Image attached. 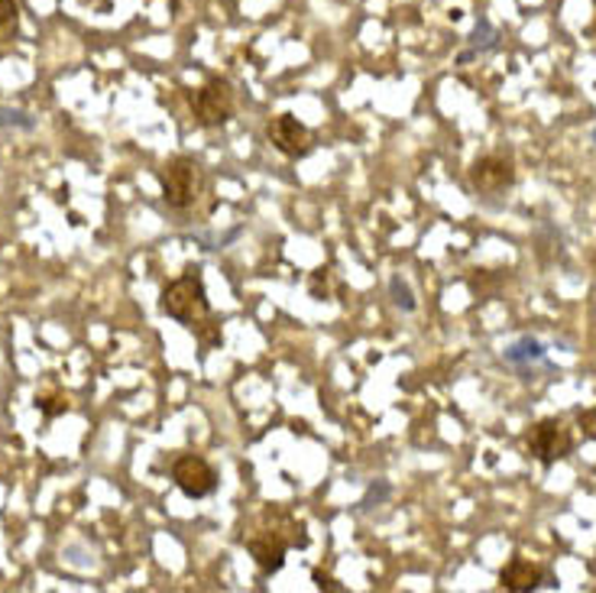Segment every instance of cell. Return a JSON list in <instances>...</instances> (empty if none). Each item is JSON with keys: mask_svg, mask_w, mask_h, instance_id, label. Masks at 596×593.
Masks as SVG:
<instances>
[{"mask_svg": "<svg viewBox=\"0 0 596 593\" xmlns=\"http://www.w3.org/2000/svg\"><path fill=\"white\" fill-rule=\"evenodd\" d=\"M159 308H162V315L175 318L179 324L205 321L211 315V305H208V289H205V280L198 276V270H188L185 276L172 280L159 296Z\"/></svg>", "mask_w": 596, "mask_h": 593, "instance_id": "cell-1", "label": "cell"}, {"mask_svg": "<svg viewBox=\"0 0 596 593\" xmlns=\"http://www.w3.org/2000/svg\"><path fill=\"white\" fill-rule=\"evenodd\" d=\"M159 185H162V202L175 212H185L198 202L205 189V169L195 156H172L159 169Z\"/></svg>", "mask_w": 596, "mask_h": 593, "instance_id": "cell-2", "label": "cell"}, {"mask_svg": "<svg viewBox=\"0 0 596 593\" xmlns=\"http://www.w3.org/2000/svg\"><path fill=\"white\" fill-rule=\"evenodd\" d=\"M192 114L202 127L215 130V127H224L227 121H233L237 114V94H233V84L227 78H211L205 81L192 98Z\"/></svg>", "mask_w": 596, "mask_h": 593, "instance_id": "cell-3", "label": "cell"}, {"mask_svg": "<svg viewBox=\"0 0 596 593\" xmlns=\"http://www.w3.org/2000/svg\"><path fill=\"white\" fill-rule=\"evenodd\" d=\"M525 445H528V454H531L541 467H554L558 460L571 457L574 438H571V429H568L561 419H541L538 425H531Z\"/></svg>", "mask_w": 596, "mask_h": 593, "instance_id": "cell-4", "label": "cell"}, {"mask_svg": "<svg viewBox=\"0 0 596 593\" xmlns=\"http://www.w3.org/2000/svg\"><path fill=\"white\" fill-rule=\"evenodd\" d=\"M470 185L480 195H503L516 185V162L509 152H486L470 166Z\"/></svg>", "mask_w": 596, "mask_h": 593, "instance_id": "cell-5", "label": "cell"}, {"mask_svg": "<svg viewBox=\"0 0 596 593\" xmlns=\"http://www.w3.org/2000/svg\"><path fill=\"white\" fill-rule=\"evenodd\" d=\"M172 480H175V487H179L188 500H205V497H211V493L218 490V470H215L205 457H198V454H182V457H175V464H172Z\"/></svg>", "mask_w": 596, "mask_h": 593, "instance_id": "cell-6", "label": "cell"}, {"mask_svg": "<svg viewBox=\"0 0 596 593\" xmlns=\"http://www.w3.org/2000/svg\"><path fill=\"white\" fill-rule=\"evenodd\" d=\"M266 140L279 149L283 156H289V159H305L314 149V134L298 117H293V114L273 117L266 124Z\"/></svg>", "mask_w": 596, "mask_h": 593, "instance_id": "cell-7", "label": "cell"}, {"mask_svg": "<svg viewBox=\"0 0 596 593\" xmlns=\"http://www.w3.org/2000/svg\"><path fill=\"white\" fill-rule=\"evenodd\" d=\"M247 551L253 555L256 568H260L263 574H276V571H283V565H286L289 541H286L276 528H263V532H256V535L247 538Z\"/></svg>", "mask_w": 596, "mask_h": 593, "instance_id": "cell-8", "label": "cell"}, {"mask_svg": "<svg viewBox=\"0 0 596 593\" xmlns=\"http://www.w3.org/2000/svg\"><path fill=\"white\" fill-rule=\"evenodd\" d=\"M500 588L513 593H528L538 591V588H554L551 581H545V568H538L535 561H525V558H513L503 574H500Z\"/></svg>", "mask_w": 596, "mask_h": 593, "instance_id": "cell-9", "label": "cell"}, {"mask_svg": "<svg viewBox=\"0 0 596 593\" xmlns=\"http://www.w3.org/2000/svg\"><path fill=\"white\" fill-rule=\"evenodd\" d=\"M506 364H513L519 373H528L535 364H541L545 361V347L535 341V338H522V341H516L513 347H506Z\"/></svg>", "mask_w": 596, "mask_h": 593, "instance_id": "cell-10", "label": "cell"}, {"mask_svg": "<svg viewBox=\"0 0 596 593\" xmlns=\"http://www.w3.org/2000/svg\"><path fill=\"white\" fill-rule=\"evenodd\" d=\"M20 36V7L16 0H0V46H10Z\"/></svg>", "mask_w": 596, "mask_h": 593, "instance_id": "cell-11", "label": "cell"}, {"mask_svg": "<svg viewBox=\"0 0 596 593\" xmlns=\"http://www.w3.org/2000/svg\"><path fill=\"white\" fill-rule=\"evenodd\" d=\"M477 49H480V53L496 49V30H493L486 20H480V26H477V33H473V49H470V53H463V56H460V62H467Z\"/></svg>", "mask_w": 596, "mask_h": 593, "instance_id": "cell-12", "label": "cell"}, {"mask_svg": "<svg viewBox=\"0 0 596 593\" xmlns=\"http://www.w3.org/2000/svg\"><path fill=\"white\" fill-rule=\"evenodd\" d=\"M389 293H392V301L402 308V311H415V298H412V289L402 276H392L389 280Z\"/></svg>", "mask_w": 596, "mask_h": 593, "instance_id": "cell-13", "label": "cell"}, {"mask_svg": "<svg viewBox=\"0 0 596 593\" xmlns=\"http://www.w3.org/2000/svg\"><path fill=\"white\" fill-rule=\"evenodd\" d=\"M577 429H581V435H584V438L596 442V406L594 409H584V412L577 415Z\"/></svg>", "mask_w": 596, "mask_h": 593, "instance_id": "cell-14", "label": "cell"}, {"mask_svg": "<svg viewBox=\"0 0 596 593\" xmlns=\"http://www.w3.org/2000/svg\"><path fill=\"white\" fill-rule=\"evenodd\" d=\"M39 409L43 415H62L69 412V399H39Z\"/></svg>", "mask_w": 596, "mask_h": 593, "instance_id": "cell-15", "label": "cell"}, {"mask_svg": "<svg viewBox=\"0 0 596 593\" xmlns=\"http://www.w3.org/2000/svg\"><path fill=\"white\" fill-rule=\"evenodd\" d=\"M311 578H314V584H318V591H341V588H337V581H331V578H324V574H321V571H314V574H311Z\"/></svg>", "mask_w": 596, "mask_h": 593, "instance_id": "cell-16", "label": "cell"}, {"mask_svg": "<svg viewBox=\"0 0 596 593\" xmlns=\"http://www.w3.org/2000/svg\"><path fill=\"white\" fill-rule=\"evenodd\" d=\"M594 7H596V0H594ZM591 36H596V16H594V23H591V30H587Z\"/></svg>", "mask_w": 596, "mask_h": 593, "instance_id": "cell-17", "label": "cell"}]
</instances>
